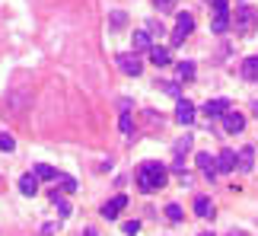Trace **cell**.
Returning <instances> with one entry per match:
<instances>
[{
  "label": "cell",
  "instance_id": "cell-5",
  "mask_svg": "<svg viewBox=\"0 0 258 236\" xmlns=\"http://www.w3.org/2000/svg\"><path fill=\"white\" fill-rule=\"evenodd\" d=\"M201 112H204L207 122H214V118H223L226 112H230V102H226V99H207L201 105Z\"/></svg>",
  "mask_w": 258,
  "mask_h": 236
},
{
  "label": "cell",
  "instance_id": "cell-21",
  "mask_svg": "<svg viewBox=\"0 0 258 236\" xmlns=\"http://www.w3.org/2000/svg\"><path fill=\"white\" fill-rule=\"evenodd\" d=\"M35 175H38V179H57V169H51L48 163H38L35 166Z\"/></svg>",
  "mask_w": 258,
  "mask_h": 236
},
{
  "label": "cell",
  "instance_id": "cell-29",
  "mask_svg": "<svg viewBox=\"0 0 258 236\" xmlns=\"http://www.w3.org/2000/svg\"><path fill=\"white\" fill-rule=\"evenodd\" d=\"M163 90H166V93H169V96H178V86H175L172 80H166V86H163Z\"/></svg>",
  "mask_w": 258,
  "mask_h": 236
},
{
  "label": "cell",
  "instance_id": "cell-6",
  "mask_svg": "<svg viewBox=\"0 0 258 236\" xmlns=\"http://www.w3.org/2000/svg\"><path fill=\"white\" fill-rule=\"evenodd\" d=\"M220 122H223V131H226V134H239L242 128H245V115H239V112L230 109V112L220 118Z\"/></svg>",
  "mask_w": 258,
  "mask_h": 236
},
{
  "label": "cell",
  "instance_id": "cell-33",
  "mask_svg": "<svg viewBox=\"0 0 258 236\" xmlns=\"http://www.w3.org/2000/svg\"><path fill=\"white\" fill-rule=\"evenodd\" d=\"M198 236H217V233H198Z\"/></svg>",
  "mask_w": 258,
  "mask_h": 236
},
{
  "label": "cell",
  "instance_id": "cell-7",
  "mask_svg": "<svg viewBox=\"0 0 258 236\" xmlns=\"http://www.w3.org/2000/svg\"><path fill=\"white\" fill-rule=\"evenodd\" d=\"M195 160H198V169H201L207 179L214 182V179H217V172H220V169H217V156H211V153H198Z\"/></svg>",
  "mask_w": 258,
  "mask_h": 236
},
{
  "label": "cell",
  "instance_id": "cell-2",
  "mask_svg": "<svg viewBox=\"0 0 258 236\" xmlns=\"http://www.w3.org/2000/svg\"><path fill=\"white\" fill-rule=\"evenodd\" d=\"M233 29H236V35H252L258 29V10L255 7H236Z\"/></svg>",
  "mask_w": 258,
  "mask_h": 236
},
{
  "label": "cell",
  "instance_id": "cell-17",
  "mask_svg": "<svg viewBox=\"0 0 258 236\" xmlns=\"http://www.w3.org/2000/svg\"><path fill=\"white\" fill-rule=\"evenodd\" d=\"M131 45H134V54L137 51H150V48H153L150 45V32H134L131 35Z\"/></svg>",
  "mask_w": 258,
  "mask_h": 236
},
{
  "label": "cell",
  "instance_id": "cell-30",
  "mask_svg": "<svg viewBox=\"0 0 258 236\" xmlns=\"http://www.w3.org/2000/svg\"><path fill=\"white\" fill-rule=\"evenodd\" d=\"M252 115H258V99H255V102H252Z\"/></svg>",
  "mask_w": 258,
  "mask_h": 236
},
{
  "label": "cell",
  "instance_id": "cell-16",
  "mask_svg": "<svg viewBox=\"0 0 258 236\" xmlns=\"http://www.w3.org/2000/svg\"><path fill=\"white\" fill-rule=\"evenodd\" d=\"M242 77L249 83L258 80V54H252V57H245V61H242Z\"/></svg>",
  "mask_w": 258,
  "mask_h": 236
},
{
  "label": "cell",
  "instance_id": "cell-11",
  "mask_svg": "<svg viewBox=\"0 0 258 236\" xmlns=\"http://www.w3.org/2000/svg\"><path fill=\"white\" fill-rule=\"evenodd\" d=\"M195 214H198V217H214V201L211 198H207V195H198V198H195Z\"/></svg>",
  "mask_w": 258,
  "mask_h": 236
},
{
  "label": "cell",
  "instance_id": "cell-15",
  "mask_svg": "<svg viewBox=\"0 0 258 236\" xmlns=\"http://www.w3.org/2000/svg\"><path fill=\"white\" fill-rule=\"evenodd\" d=\"M236 166H239V172H252V166H255V150L252 147H242L239 150V163Z\"/></svg>",
  "mask_w": 258,
  "mask_h": 236
},
{
  "label": "cell",
  "instance_id": "cell-26",
  "mask_svg": "<svg viewBox=\"0 0 258 236\" xmlns=\"http://www.w3.org/2000/svg\"><path fill=\"white\" fill-rule=\"evenodd\" d=\"M153 7H160V13H172V10H175V0H153Z\"/></svg>",
  "mask_w": 258,
  "mask_h": 236
},
{
  "label": "cell",
  "instance_id": "cell-1",
  "mask_svg": "<svg viewBox=\"0 0 258 236\" xmlns=\"http://www.w3.org/2000/svg\"><path fill=\"white\" fill-rule=\"evenodd\" d=\"M166 185V166L156 163V160H147L141 169H137V189H141L144 195H150L156 189H163Z\"/></svg>",
  "mask_w": 258,
  "mask_h": 236
},
{
  "label": "cell",
  "instance_id": "cell-14",
  "mask_svg": "<svg viewBox=\"0 0 258 236\" xmlns=\"http://www.w3.org/2000/svg\"><path fill=\"white\" fill-rule=\"evenodd\" d=\"M217 169H220V172H233L236 169V153L233 150H220V156H217Z\"/></svg>",
  "mask_w": 258,
  "mask_h": 236
},
{
  "label": "cell",
  "instance_id": "cell-27",
  "mask_svg": "<svg viewBox=\"0 0 258 236\" xmlns=\"http://www.w3.org/2000/svg\"><path fill=\"white\" fill-rule=\"evenodd\" d=\"M124 233H127V236L141 233V220H127V223H124Z\"/></svg>",
  "mask_w": 258,
  "mask_h": 236
},
{
  "label": "cell",
  "instance_id": "cell-13",
  "mask_svg": "<svg viewBox=\"0 0 258 236\" xmlns=\"http://www.w3.org/2000/svg\"><path fill=\"white\" fill-rule=\"evenodd\" d=\"M19 192H23L26 198H32V195L38 192V175L35 172H26L23 179H19Z\"/></svg>",
  "mask_w": 258,
  "mask_h": 236
},
{
  "label": "cell",
  "instance_id": "cell-10",
  "mask_svg": "<svg viewBox=\"0 0 258 236\" xmlns=\"http://www.w3.org/2000/svg\"><path fill=\"white\" fill-rule=\"evenodd\" d=\"M175 122L178 125H191L195 122V105L188 102V99H178L175 102Z\"/></svg>",
  "mask_w": 258,
  "mask_h": 236
},
{
  "label": "cell",
  "instance_id": "cell-32",
  "mask_svg": "<svg viewBox=\"0 0 258 236\" xmlns=\"http://www.w3.org/2000/svg\"><path fill=\"white\" fill-rule=\"evenodd\" d=\"M230 236H245V233H239V230H233V233H230Z\"/></svg>",
  "mask_w": 258,
  "mask_h": 236
},
{
  "label": "cell",
  "instance_id": "cell-23",
  "mask_svg": "<svg viewBox=\"0 0 258 236\" xmlns=\"http://www.w3.org/2000/svg\"><path fill=\"white\" fill-rule=\"evenodd\" d=\"M118 128H121V134H127V137H131V131H134L131 112H121V118H118Z\"/></svg>",
  "mask_w": 258,
  "mask_h": 236
},
{
  "label": "cell",
  "instance_id": "cell-19",
  "mask_svg": "<svg viewBox=\"0 0 258 236\" xmlns=\"http://www.w3.org/2000/svg\"><path fill=\"white\" fill-rule=\"evenodd\" d=\"M57 192H64V195H71V192H77V182L71 179V175H64V172H57Z\"/></svg>",
  "mask_w": 258,
  "mask_h": 236
},
{
  "label": "cell",
  "instance_id": "cell-25",
  "mask_svg": "<svg viewBox=\"0 0 258 236\" xmlns=\"http://www.w3.org/2000/svg\"><path fill=\"white\" fill-rule=\"evenodd\" d=\"M0 150H4V153H13L16 150V141L10 134H0Z\"/></svg>",
  "mask_w": 258,
  "mask_h": 236
},
{
  "label": "cell",
  "instance_id": "cell-28",
  "mask_svg": "<svg viewBox=\"0 0 258 236\" xmlns=\"http://www.w3.org/2000/svg\"><path fill=\"white\" fill-rule=\"evenodd\" d=\"M124 23H127V16L121 13V10H115V13H112V26L118 29V26H124Z\"/></svg>",
  "mask_w": 258,
  "mask_h": 236
},
{
  "label": "cell",
  "instance_id": "cell-34",
  "mask_svg": "<svg viewBox=\"0 0 258 236\" xmlns=\"http://www.w3.org/2000/svg\"><path fill=\"white\" fill-rule=\"evenodd\" d=\"M0 182H4V179H0Z\"/></svg>",
  "mask_w": 258,
  "mask_h": 236
},
{
  "label": "cell",
  "instance_id": "cell-20",
  "mask_svg": "<svg viewBox=\"0 0 258 236\" xmlns=\"http://www.w3.org/2000/svg\"><path fill=\"white\" fill-rule=\"evenodd\" d=\"M61 195H64V192H57V189H54V192H51V201H54L57 214H61V217H67V214H71V204H67V201L61 198Z\"/></svg>",
  "mask_w": 258,
  "mask_h": 236
},
{
  "label": "cell",
  "instance_id": "cell-3",
  "mask_svg": "<svg viewBox=\"0 0 258 236\" xmlns=\"http://www.w3.org/2000/svg\"><path fill=\"white\" fill-rule=\"evenodd\" d=\"M195 32V16L191 13H178L175 16V32H172V45H182L188 35Z\"/></svg>",
  "mask_w": 258,
  "mask_h": 236
},
{
  "label": "cell",
  "instance_id": "cell-31",
  "mask_svg": "<svg viewBox=\"0 0 258 236\" xmlns=\"http://www.w3.org/2000/svg\"><path fill=\"white\" fill-rule=\"evenodd\" d=\"M80 236H96V230H86V233H80Z\"/></svg>",
  "mask_w": 258,
  "mask_h": 236
},
{
  "label": "cell",
  "instance_id": "cell-4",
  "mask_svg": "<svg viewBox=\"0 0 258 236\" xmlns=\"http://www.w3.org/2000/svg\"><path fill=\"white\" fill-rule=\"evenodd\" d=\"M115 61H118V67H121V74H127V77H141V71H144V61L137 54H131V51L118 54Z\"/></svg>",
  "mask_w": 258,
  "mask_h": 236
},
{
  "label": "cell",
  "instance_id": "cell-9",
  "mask_svg": "<svg viewBox=\"0 0 258 236\" xmlns=\"http://www.w3.org/2000/svg\"><path fill=\"white\" fill-rule=\"evenodd\" d=\"M4 105H7V109L13 112V115H19V112H23L26 105H29V93H19V90H13V93H10L7 99H4Z\"/></svg>",
  "mask_w": 258,
  "mask_h": 236
},
{
  "label": "cell",
  "instance_id": "cell-12",
  "mask_svg": "<svg viewBox=\"0 0 258 236\" xmlns=\"http://www.w3.org/2000/svg\"><path fill=\"white\" fill-rule=\"evenodd\" d=\"M147 54H150V61H153L156 67H166V64L172 61L169 48H163V45H153V48H150V51H147Z\"/></svg>",
  "mask_w": 258,
  "mask_h": 236
},
{
  "label": "cell",
  "instance_id": "cell-8",
  "mask_svg": "<svg viewBox=\"0 0 258 236\" xmlns=\"http://www.w3.org/2000/svg\"><path fill=\"white\" fill-rule=\"evenodd\" d=\"M124 204H127L124 195H115L112 201H105V204H102V217H105V220H118V214H121Z\"/></svg>",
  "mask_w": 258,
  "mask_h": 236
},
{
  "label": "cell",
  "instance_id": "cell-18",
  "mask_svg": "<svg viewBox=\"0 0 258 236\" xmlns=\"http://www.w3.org/2000/svg\"><path fill=\"white\" fill-rule=\"evenodd\" d=\"M191 150V134H185V137H178V141L172 144V153H175V160H182V156Z\"/></svg>",
  "mask_w": 258,
  "mask_h": 236
},
{
  "label": "cell",
  "instance_id": "cell-22",
  "mask_svg": "<svg viewBox=\"0 0 258 236\" xmlns=\"http://www.w3.org/2000/svg\"><path fill=\"white\" fill-rule=\"evenodd\" d=\"M175 71H178V77H182V80H195V64H191V61H182Z\"/></svg>",
  "mask_w": 258,
  "mask_h": 236
},
{
  "label": "cell",
  "instance_id": "cell-24",
  "mask_svg": "<svg viewBox=\"0 0 258 236\" xmlns=\"http://www.w3.org/2000/svg\"><path fill=\"white\" fill-rule=\"evenodd\" d=\"M166 217H169L172 223H178V220L185 217V214H182V208H178V204H166Z\"/></svg>",
  "mask_w": 258,
  "mask_h": 236
}]
</instances>
